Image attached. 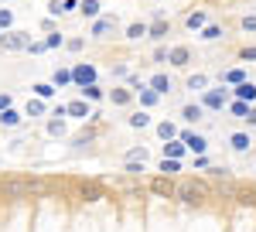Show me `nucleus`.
Wrapping results in <instances>:
<instances>
[{
	"instance_id": "nucleus-1",
	"label": "nucleus",
	"mask_w": 256,
	"mask_h": 232,
	"mask_svg": "<svg viewBox=\"0 0 256 232\" xmlns=\"http://www.w3.org/2000/svg\"><path fill=\"white\" fill-rule=\"evenodd\" d=\"M55 192V181L52 178H24V174H14V178H4L0 181V198H10V202H24V198H48Z\"/></svg>"
},
{
	"instance_id": "nucleus-2",
	"label": "nucleus",
	"mask_w": 256,
	"mask_h": 232,
	"mask_svg": "<svg viewBox=\"0 0 256 232\" xmlns=\"http://www.w3.org/2000/svg\"><path fill=\"white\" fill-rule=\"evenodd\" d=\"M174 198L181 202V205H195V208H202L208 198H216V184H212L208 178H181Z\"/></svg>"
},
{
	"instance_id": "nucleus-3",
	"label": "nucleus",
	"mask_w": 256,
	"mask_h": 232,
	"mask_svg": "<svg viewBox=\"0 0 256 232\" xmlns=\"http://www.w3.org/2000/svg\"><path fill=\"white\" fill-rule=\"evenodd\" d=\"M120 34V20L110 18V14H102V18H96L92 24H89V38L92 41H110Z\"/></svg>"
},
{
	"instance_id": "nucleus-4",
	"label": "nucleus",
	"mask_w": 256,
	"mask_h": 232,
	"mask_svg": "<svg viewBox=\"0 0 256 232\" xmlns=\"http://www.w3.org/2000/svg\"><path fill=\"white\" fill-rule=\"evenodd\" d=\"M202 106H205L208 113H222V110L229 106V92H226V86H218V89H205V92H202Z\"/></svg>"
},
{
	"instance_id": "nucleus-5",
	"label": "nucleus",
	"mask_w": 256,
	"mask_h": 232,
	"mask_svg": "<svg viewBox=\"0 0 256 232\" xmlns=\"http://www.w3.org/2000/svg\"><path fill=\"white\" fill-rule=\"evenodd\" d=\"M28 44H31V34L28 31H4V38H0V52H28Z\"/></svg>"
},
{
	"instance_id": "nucleus-6",
	"label": "nucleus",
	"mask_w": 256,
	"mask_h": 232,
	"mask_svg": "<svg viewBox=\"0 0 256 232\" xmlns=\"http://www.w3.org/2000/svg\"><path fill=\"white\" fill-rule=\"evenodd\" d=\"M147 192H150V194H158V198H174L178 181H171L168 174H154V178L147 181Z\"/></svg>"
},
{
	"instance_id": "nucleus-7",
	"label": "nucleus",
	"mask_w": 256,
	"mask_h": 232,
	"mask_svg": "<svg viewBox=\"0 0 256 232\" xmlns=\"http://www.w3.org/2000/svg\"><path fill=\"white\" fill-rule=\"evenodd\" d=\"M72 78H76L79 89H86V86H96V82H99V72H96V65L79 62V65H72Z\"/></svg>"
},
{
	"instance_id": "nucleus-8",
	"label": "nucleus",
	"mask_w": 256,
	"mask_h": 232,
	"mask_svg": "<svg viewBox=\"0 0 256 232\" xmlns=\"http://www.w3.org/2000/svg\"><path fill=\"white\" fill-rule=\"evenodd\" d=\"M79 198L82 202H102V198H106V184H102V181H82Z\"/></svg>"
},
{
	"instance_id": "nucleus-9",
	"label": "nucleus",
	"mask_w": 256,
	"mask_h": 232,
	"mask_svg": "<svg viewBox=\"0 0 256 232\" xmlns=\"http://www.w3.org/2000/svg\"><path fill=\"white\" fill-rule=\"evenodd\" d=\"M147 86H150L158 96H171V92H174V78L168 76V72H154V76L147 78Z\"/></svg>"
},
{
	"instance_id": "nucleus-10",
	"label": "nucleus",
	"mask_w": 256,
	"mask_h": 232,
	"mask_svg": "<svg viewBox=\"0 0 256 232\" xmlns=\"http://www.w3.org/2000/svg\"><path fill=\"white\" fill-rule=\"evenodd\" d=\"M181 140H184V147H188V154L198 157V154H205L208 150V140L202 134H192V130H181Z\"/></svg>"
},
{
	"instance_id": "nucleus-11",
	"label": "nucleus",
	"mask_w": 256,
	"mask_h": 232,
	"mask_svg": "<svg viewBox=\"0 0 256 232\" xmlns=\"http://www.w3.org/2000/svg\"><path fill=\"white\" fill-rule=\"evenodd\" d=\"M188 62H192V48H188V44H174V48L168 52V65H171V68H188Z\"/></svg>"
},
{
	"instance_id": "nucleus-12",
	"label": "nucleus",
	"mask_w": 256,
	"mask_h": 232,
	"mask_svg": "<svg viewBox=\"0 0 256 232\" xmlns=\"http://www.w3.org/2000/svg\"><path fill=\"white\" fill-rule=\"evenodd\" d=\"M134 96H137V92H134L130 86H113V89L106 92V99H110L113 106H130V102H134Z\"/></svg>"
},
{
	"instance_id": "nucleus-13",
	"label": "nucleus",
	"mask_w": 256,
	"mask_h": 232,
	"mask_svg": "<svg viewBox=\"0 0 256 232\" xmlns=\"http://www.w3.org/2000/svg\"><path fill=\"white\" fill-rule=\"evenodd\" d=\"M65 106H68V116H76V120H92L96 116V110L89 106V99H72Z\"/></svg>"
},
{
	"instance_id": "nucleus-14",
	"label": "nucleus",
	"mask_w": 256,
	"mask_h": 232,
	"mask_svg": "<svg viewBox=\"0 0 256 232\" xmlns=\"http://www.w3.org/2000/svg\"><path fill=\"white\" fill-rule=\"evenodd\" d=\"M147 34H150V24L147 20H134V24L123 28V38L126 41H140V38H147Z\"/></svg>"
},
{
	"instance_id": "nucleus-15",
	"label": "nucleus",
	"mask_w": 256,
	"mask_h": 232,
	"mask_svg": "<svg viewBox=\"0 0 256 232\" xmlns=\"http://www.w3.org/2000/svg\"><path fill=\"white\" fill-rule=\"evenodd\" d=\"M184 28H188V31H205V28H208V14H205V10H188V14H184Z\"/></svg>"
},
{
	"instance_id": "nucleus-16",
	"label": "nucleus",
	"mask_w": 256,
	"mask_h": 232,
	"mask_svg": "<svg viewBox=\"0 0 256 232\" xmlns=\"http://www.w3.org/2000/svg\"><path fill=\"white\" fill-rule=\"evenodd\" d=\"M79 4H82V0H52L48 10H52V18H62V14H76Z\"/></svg>"
},
{
	"instance_id": "nucleus-17",
	"label": "nucleus",
	"mask_w": 256,
	"mask_h": 232,
	"mask_svg": "<svg viewBox=\"0 0 256 232\" xmlns=\"http://www.w3.org/2000/svg\"><path fill=\"white\" fill-rule=\"evenodd\" d=\"M232 99H242V102H256V82H239V86H232Z\"/></svg>"
},
{
	"instance_id": "nucleus-18",
	"label": "nucleus",
	"mask_w": 256,
	"mask_h": 232,
	"mask_svg": "<svg viewBox=\"0 0 256 232\" xmlns=\"http://www.w3.org/2000/svg\"><path fill=\"white\" fill-rule=\"evenodd\" d=\"M205 113H208V110H205L202 102H184V106H181V120H188V123L205 120Z\"/></svg>"
},
{
	"instance_id": "nucleus-19",
	"label": "nucleus",
	"mask_w": 256,
	"mask_h": 232,
	"mask_svg": "<svg viewBox=\"0 0 256 232\" xmlns=\"http://www.w3.org/2000/svg\"><path fill=\"white\" fill-rule=\"evenodd\" d=\"M20 123H24V113H20V110H14V106L0 113V126H7V130H18Z\"/></svg>"
},
{
	"instance_id": "nucleus-20",
	"label": "nucleus",
	"mask_w": 256,
	"mask_h": 232,
	"mask_svg": "<svg viewBox=\"0 0 256 232\" xmlns=\"http://www.w3.org/2000/svg\"><path fill=\"white\" fill-rule=\"evenodd\" d=\"M168 34H171V20H164V18H154V20H150V34H147V38L164 41Z\"/></svg>"
},
{
	"instance_id": "nucleus-21",
	"label": "nucleus",
	"mask_w": 256,
	"mask_h": 232,
	"mask_svg": "<svg viewBox=\"0 0 256 232\" xmlns=\"http://www.w3.org/2000/svg\"><path fill=\"white\" fill-rule=\"evenodd\" d=\"M256 140L250 134H242V130H239V134H232L229 136V147H232V150H239V154H246V150H250V147H253Z\"/></svg>"
},
{
	"instance_id": "nucleus-22",
	"label": "nucleus",
	"mask_w": 256,
	"mask_h": 232,
	"mask_svg": "<svg viewBox=\"0 0 256 232\" xmlns=\"http://www.w3.org/2000/svg\"><path fill=\"white\" fill-rule=\"evenodd\" d=\"M137 99H140V110H154V106H158L164 96H158V92H154L150 86H144V89L137 92Z\"/></svg>"
},
{
	"instance_id": "nucleus-23",
	"label": "nucleus",
	"mask_w": 256,
	"mask_h": 232,
	"mask_svg": "<svg viewBox=\"0 0 256 232\" xmlns=\"http://www.w3.org/2000/svg\"><path fill=\"white\" fill-rule=\"evenodd\" d=\"M184 154H188V147H184V140H181V136L164 144V157H171V160H181Z\"/></svg>"
},
{
	"instance_id": "nucleus-24",
	"label": "nucleus",
	"mask_w": 256,
	"mask_h": 232,
	"mask_svg": "<svg viewBox=\"0 0 256 232\" xmlns=\"http://www.w3.org/2000/svg\"><path fill=\"white\" fill-rule=\"evenodd\" d=\"M154 130H158V136L164 140V144H168V140H178V136H181V130H178V126L171 123V120H160V123L154 126Z\"/></svg>"
},
{
	"instance_id": "nucleus-25",
	"label": "nucleus",
	"mask_w": 256,
	"mask_h": 232,
	"mask_svg": "<svg viewBox=\"0 0 256 232\" xmlns=\"http://www.w3.org/2000/svg\"><path fill=\"white\" fill-rule=\"evenodd\" d=\"M79 14H82V18H89V20H96V18H102V4H99V0H82Z\"/></svg>"
},
{
	"instance_id": "nucleus-26",
	"label": "nucleus",
	"mask_w": 256,
	"mask_h": 232,
	"mask_svg": "<svg viewBox=\"0 0 256 232\" xmlns=\"http://www.w3.org/2000/svg\"><path fill=\"white\" fill-rule=\"evenodd\" d=\"M126 123H130L134 130H147V126H154V120H150V113H147V110H137L134 116H126Z\"/></svg>"
},
{
	"instance_id": "nucleus-27",
	"label": "nucleus",
	"mask_w": 256,
	"mask_h": 232,
	"mask_svg": "<svg viewBox=\"0 0 256 232\" xmlns=\"http://www.w3.org/2000/svg\"><path fill=\"white\" fill-rule=\"evenodd\" d=\"M184 89H192V92H205V89H208V76H205V72L188 76V78H184Z\"/></svg>"
},
{
	"instance_id": "nucleus-28",
	"label": "nucleus",
	"mask_w": 256,
	"mask_h": 232,
	"mask_svg": "<svg viewBox=\"0 0 256 232\" xmlns=\"http://www.w3.org/2000/svg\"><path fill=\"white\" fill-rule=\"evenodd\" d=\"M208 181H222V184H232V171L226 164H212L208 168Z\"/></svg>"
},
{
	"instance_id": "nucleus-29",
	"label": "nucleus",
	"mask_w": 256,
	"mask_h": 232,
	"mask_svg": "<svg viewBox=\"0 0 256 232\" xmlns=\"http://www.w3.org/2000/svg\"><path fill=\"white\" fill-rule=\"evenodd\" d=\"M31 89H34V96L44 99V102H48V99H55V92H58V86H55V82H34Z\"/></svg>"
},
{
	"instance_id": "nucleus-30",
	"label": "nucleus",
	"mask_w": 256,
	"mask_h": 232,
	"mask_svg": "<svg viewBox=\"0 0 256 232\" xmlns=\"http://www.w3.org/2000/svg\"><path fill=\"white\" fill-rule=\"evenodd\" d=\"M226 110L236 116V120H246V116H250V110H253V102H242V99H229V106H226Z\"/></svg>"
},
{
	"instance_id": "nucleus-31",
	"label": "nucleus",
	"mask_w": 256,
	"mask_h": 232,
	"mask_svg": "<svg viewBox=\"0 0 256 232\" xmlns=\"http://www.w3.org/2000/svg\"><path fill=\"white\" fill-rule=\"evenodd\" d=\"M48 113V102H44V99H28V106H24V116H31V120H34V116H44Z\"/></svg>"
},
{
	"instance_id": "nucleus-32",
	"label": "nucleus",
	"mask_w": 256,
	"mask_h": 232,
	"mask_svg": "<svg viewBox=\"0 0 256 232\" xmlns=\"http://www.w3.org/2000/svg\"><path fill=\"white\" fill-rule=\"evenodd\" d=\"M198 38L202 41H222L226 38V28H222V24H208L205 31H198Z\"/></svg>"
},
{
	"instance_id": "nucleus-33",
	"label": "nucleus",
	"mask_w": 256,
	"mask_h": 232,
	"mask_svg": "<svg viewBox=\"0 0 256 232\" xmlns=\"http://www.w3.org/2000/svg\"><path fill=\"white\" fill-rule=\"evenodd\" d=\"M246 82V68H226L222 72V86H239Z\"/></svg>"
},
{
	"instance_id": "nucleus-34",
	"label": "nucleus",
	"mask_w": 256,
	"mask_h": 232,
	"mask_svg": "<svg viewBox=\"0 0 256 232\" xmlns=\"http://www.w3.org/2000/svg\"><path fill=\"white\" fill-rule=\"evenodd\" d=\"M52 82H55L58 89H65V86H76V78H72V68H55Z\"/></svg>"
},
{
	"instance_id": "nucleus-35",
	"label": "nucleus",
	"mask_w": 256,
	"mask_h": 232,
	"mask_svg": "<svg viewBox=\"0 0 256 232\" xmlns=\"http://www.w3.org/2000/svg\"><path fill=\"white\" fill-rule=\"evenodd\" d=\"M144 171H147V160H123V174H130V178H140Z\"/></svg>"
},
{
	"instance_id": "nucleus-36",
	"label": "nucleus",
	"mask_w": 256,
	"mask_h": 232,
	"mask_svg": "<svg viewBox=\"0 0 256 232\" xmlns=\"http://www.w3.org/2000/svg\"><path fill=\"white\" fill-rule=\"evenodd\" d=\"M158 171H160V174H168V178H174V174L181 171V160H171V157H160Z\"/></svg>"
},
{
	"instance_id": "nucleus-37",
	"label": "nucleus",
	"mask_w": 256,
	"mask_h": 232,
	"mask_svg": "<svg viewBox=\"0 0 256 232\" xmlns=\"http://www.w3.org/2000/svg\"><path fill=\"white\" fill-rule=\"evenodd\" d=\"M82 92V99H89V102H99V99H106V92H102V86H86V89H79Z\"/></svg>"
},
{
	"instance_id": "nucleus-38",
	"label": "nucleus",
	"mask_w": 256,
	"mask_h": 232,
	"mask_svg": "<svg viewBox=\"0 0 256 232\" xmlns=\"http://www.w3.org/2000/svg\"><path fill=\"white\" fill-rule=\"evenodd\" d=\"M236 202L239 205H256V188H236Z\"/></svg>"
},
{
	"instance_id": "nucleus-39",
	"label": "nucleus",
	"mask_w": 256,
	"mask_h": 232,
	"mask_svg": "<svg viewBox=\"0 0 256 232\" xmlns=\"http://www.w3.org/2000/svg\"><path fill=\"white\" fill-rule=\"evenodd\" d=\"M0 31H14V10L0 7Z\"/></svg>"
},
{
	"instance_id": "nucleus-40",
	"label": "nucleus",
	"mask_w": 256,
	"mask_h": 232,
	"mask_svg": "<svg viewBox=\"0 0 256 232\" xmlns=\"http://www.w3.org/2000/svg\"><path fill=\"white\" fill-rule=\"evenodd\" d=\"M65 34H62V31H48V38H44V44H48V52H52V48H65Z\"/></svg>"
},
{
	"instance_id": "nucleus-41",
	"label": "nucleus",
	"mask_w": 256,
	"mask_h": 232,
	"mask_svg": "<svg viewBox=\"0 0 256 232\" xmlns=\"http://www.w3.org/2000/svg\"><path fill=\"white\" fill-rule=\"evenodd\" d=\"M92 140H96V130H82L79 136H72V144H76V147H89V144H92Z\"/></svg>"
},
{
	"instance_id": "nucleus-42",
	"label": "nucleus",
	"mask_w": 256,
	"mask_h": 232,
	"mask_svg": "<svg viewBox=\"0 0 256 232\" xmlns=\"http://www.w3.org/2000/svg\"><path fill=\"white\" fill-rule=\"evenodd\" d=\"M147 157H150V150H147V147H134V150H126V157H123V160H147Z\"/></svg>"
},
{
	"instance_id": "nucleus-43",
	"label": "nucleus",
	"mask_w": 256,
	"mask_h": 232,
	"mask_svg": "<svg viewBox=\"0 0 256 232\" xmlns=\"http://www.w3.org/2000/svg\"><path fill=\"white\" fill-rule=\"evenodd\" d=\"M48 134L52 136H65V120H48Z\"/></svg>"
},
{
	"instance_id": "nucleus-44",
	"label": "nucleus",
	"mask_w": 256,
	"mask_h": 232,
	"mask_svg": "<svg viewBox=\"0 0 256 232\" xmlns=\"http://www.w3.org/2000/svg\"><path fill=\"white\" fill-rule=\"evenodd\" d=\"M239 28H242L246 34H256V14H246V18L239 20Z\"/></svg>"
},
{
	"instance_id": "nucleus-45",
	"label": "nucleus",
	"mask_w": 256,
	"mask_h": 232,
	"mask_svg": "<svg viewBox=\"0 0 256 232\" xmlns=\"http://www.w3.org/2000/svg\"><path fill=\"white\" fill-rule=\"evenodd\" d=\"M65 48H68V52H76V55H79L82 48H86V38H68V41H65Z\"/></svg>"
},
{
	"instance_id": "nucleus-46",
	"label": "nucleus",
	"mask_w": 256,
	"mask_h": 232,
	"mask_svg": "<svg viewBox=\"0 0 256 232\" xmlns=\"http://www.w3.org/2000/svg\"><path fill=\"white\" fill-rule=\"evenodd\" d=\"M208 168H212L208 154H198V157H195V171H208Z\"/></svg>"
},
{
	"instance_id": "nucleus-47",
	"label": "nucleus",
	"mask_w": 256,
	"mask_h": 232,
	"mask_svg": "<svg viewBox=\"0 0 256 232\" xmlns=\"http://www.w3.org/2000/svg\"><path fill=\"white\" fill-rule=\"evenodd\" d=\"M110 72H113V78H126V76H130V68H126L123 62H116V65H113Z\"/></svg>"
},
{
	"instance_id": "nucleus-48",
	"label": "nucleus",
	"mask_w": 256,
	"mask_h": 232,
	"mask_svg": "<svg viewBox=\"0 0 256 232\" xmlns=\"http://www.w3.org/2000/svg\"><path fill=\"white\" fill-rule=\"evenodd\" d=\"M28 52H31V55H44V52H48V44H44V41H31V44H28Z\"/></svg>"
},
{
	"instance_id": "nucleus-49",
	"label": "nucleus",
	"mask_w": 256,
	"mask_h": 232,
	"mask_svg": "<svg viewBox=\"0 0 256 232\" xmlns=\"http://www.w3.org/2000/svg\"><path fill=\"white\" fill-rule=\"evenodd\" d=\"M10 106H14V96H10V92H0V113L10 110Z\"/></svg>"
},
{
	"instance_id": "nucleus-50",
	"label": "nucleus",
	"mask_w": 256,
	"mask_h": 232,
	"mask_svg": "<svg viewBox=\"0 0 256 232\" xmlns=\"http://www.w3.org/2000/svg\"><path fill=\"white\" fill-rule=\"evenodd\" d=\"M239 55L246 58V62H256V44H246V48H242V52H239Z\"/></svg>"
},
{
	"instance_id": "nucleus-51",
	"label": "nucleus",
	"mask_w": 256,
	"mask_h": 232,
	"mask_svg": "<svg viewBox=\"0 0 256 232\" xmlns=\"http://www.w3.org/2000/svg\"><path fill=\"white\" fill-rule=\"evenodd\" d=\"M168 52H171V48H158V52H154V62L164 65V62H168Z\"/></svg>"
},
{
	"instance_id": "nucleus-52",
	"label": "nucleus",
	"mask_w": 256,
	"mask_h": 232,
	"mask_svg": "<svg viewBox=\"0 0 256 232\" xmlns=\"http://www.w3.org/2000/svg\"><path fill=\"white\" fill-rule=\"evenodd\" d=\"M246 123H250V126H256V106L250 110V116H246Z\"/></svg>"
},
{
	"instance_id": "nucleus-53",
	"label": "nucleus",
	"mask_w": 256,
	"mask_h": 232,
	"mask_svg": "<svg viewBox=\"0 0 256 232\" xmlns=\"http://www.w3.org/2000/svg\"><path fill=\"white\" fill-rule=\"evenodd\" d=\"M0 38H4V31H0Z\"/></svg>"
}]
</instances>
